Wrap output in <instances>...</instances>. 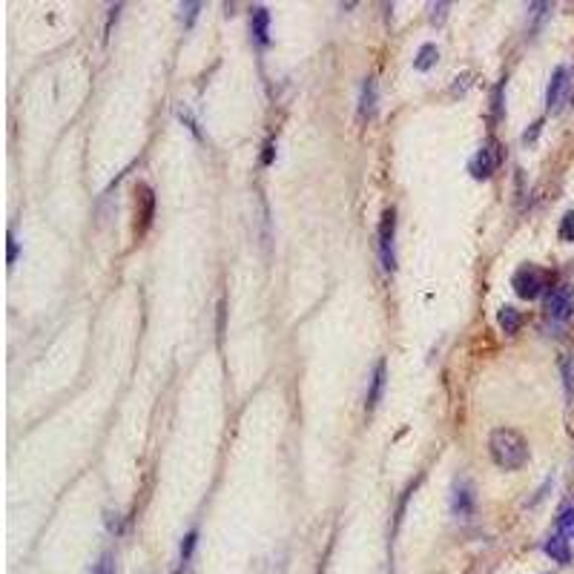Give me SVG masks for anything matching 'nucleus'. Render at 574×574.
Returning a JSON list of instances; mask_svg holds the SVG:
<instances>
[{
	"label": "nucleus",
	"mask_w": 574,
	"mask_h": 574,
	"mask_svg": "<svg viewBox=\"0 0 574 574\" xmlns=\"http://www.w3.org/2000/svg\"><path fill=\"white\" fill-rule=\"evenodd\" d=\"M176 574H181V572H176Z\"/></svg>",
	"instance_id": "24"
},
{
	"label": "nucleus",
	"mask_w": 574,
	"mask_h": 574,
	"mask_svg": "<svg viewBox=\"0 0 574 574\" xmlns=\"http://www.w3.org/2000/svg\"><path fill=\"white\" fill-rule=\"evenodd\" d=\"M546 310L554 322H569L574 316V287L572 285H557L546 299Z\"/></svg>",
	"instance_id": "5"
},
{
	"label": "nucleus",
	"mask_w": 574,
	"mask_h": 574,
	"mask_svg": "<svg viewBox=\"0 0 574 574\" xmlns=\"http://www.w3.org/2000/svg\"><path fill=\"white\" fill-rule=\"evenodd\" d=\"M557 534L563 537H574V506H566L560 514H557Z\"/></svg>",
	"instance_id": "14"
},
{
	"label": "nucleus",
	"mask_w": 574,
	"mask_h": 574,
	"mask_svg": "<svg viewBox=\"0 0 574 574\" xmlns=\"http://www.w3.org/2000/svg\"><path fill=\"white\" fill-rule=\"evenodd\" d=\"M273 158H276V141H267L265 155H262V164H265V167H270V164H273Z\"/></svg>",
	"instance_id": "22"
},
{
	"label": "nucleus",
	"mask_w": 574,
	"mask_h": 574,
	"mask_svg": "<svg viewBox=\"0 0 574 574\" xmlns=\"http://www.w3.org/2000/svg\"><path fill=\"white\" fill-rule=\"evenodd\" d=\"M376 110V78H365V84H362V95H359V118L362 121H368V118H374Z\"/></svg>",
	"instance_id": "9"
},
{
	"label": "nucleus",
	"mask_w": 574,
	"mask_h": 574,
	"mask_svg": "<svg viewBox=\"0 0 574 574\" xmlns=\"http://www.w3.org/2000/svg\"><path fill=\"white\" fill-rule=\"evenodd\" d=\"M196 543H199V531H187L184 540H181V563H190V557L196 552Z\"/></svg>",
	"instance_id": "15"
},
{
	"label": "nucleus",
	"mask_w": 574,
	"mask_h": 574,
	"mask_svg": "<svg viewBox=\"0 0 574 574\" xmlns=\"http://www.w3.org/2000/svg\"><path fill=\"white\" fill-rule=\"evenodd\" d=\"M394 242H397V210L388 207L379 221V256H382V267L391 273L397 267V256H394Z\"/></svg>",
	"instance_id": "4"
},
{
	"label": "nucleus",
	"mask_w": 574,
	"mask_h": 574,
	"mask_svg": "<svg viewBox=\"0 0 574 574\" xmlns=\"http://www.w3.org/2000/svg\"><path fill=\"white\" fill-rule=\"evenodd\" d=\"M503 89H506V84H497L494 92H491V115H494V121L503 115Z\"/></svg>",
	"instance_id": "18"
},
{
	"label": "nucleus",
	"mask_w": 574,
	"mask_h": 574,
	"mask_svg": "<svg viewBox=\"0 0 574 574\" xmlns=\"http://www.w3.org/2000/svg\"><path fill=\"white\" fill-rule=\"evenodd\" d=\"M385 382H388V365H385V359H379L374 374H371V388H368V402H365L368 411H376V405L382 399V391H385Z\"/></svg>",
	"instance_id": "7"
},
{
	"label": "nucleus",
	"mask_w": 574,
	"mask_h": 574,
	"mask_svg": "<svg viewBox=\"0 0 574 574\" xmlns=\"http://www.w3.org/2000/svg\"><path fill=\"white\" fill-rule=\"evenodd\" d=\"M497 322H500L503 333L514 336V333L520 331V325H523V316H520V310L517 308L506 305V308H500V313H497Z\"/></svg>",
	"instance_id": "13"
},
{
	"label": "nucleus",
	"mask_w": 574,
	"mask_h": 574,
	"mask_svg": "<svg viewBox=\"0 0 574 574\" xmlns=\"http://www.w3.org/2000/svg\"><path fill=\"white\" fill-rule=\"evenodd\" d=\"M566 89H569V69L557 67L552 72L549 89H546V104H549V110H560V104H563V98H566Z\"/></svg>",
	"instance_id": "6"
},
{
	"label": "nucleus",
	"mask_w": 574,
	"mask_h": 574,
	"mask_svg": "<svg viewBox=\"0 0 574 574\" xmlns=\"http://www.w3.org/2000/svg\"><path fill=\"white\" fill-rule=\"evenodd\" d=\"M557 236H560V242H566V244L574 242V210H569V213L563 216Z\"/></svg>",
	"instance_id": "16"
},
{
	"label": "nucleus",
	"mask_w": 574,
	"mask_h": 574,
	"mask_svg": "<svg viewBox=\"0 0 574 574\" xmlns=\"http://www.w3.org/2000/svg\"><path fill=\"white\" fill-rule=\"evenodd\" d=\"M18 262V242H15V236L9 233V265H15Z\"/></svg>",
	"instance_id": "23"
},
{
	"label": "nucleus",
	"mask_w": 574,
	"mask_h": 574,
	"mask_svg": "<svg viewBox=\"0 0 574 574\" xmlns=\"http://www.w3.org/2000/svg\"><path fill=\"white\" fill-rule=\"evenodd\" d=\"M488 451L491 460L500 465L503 471H520L523 465L529 463V442L520 431L514 428H497L488 437Z\"/></svg>",
	"instance_id": "1"
},
{
	"label": "nucleus",
	"mask_w": 574,
	"mask_h": 574,
	"mask_svg": "<svg viewBox=\"0 0 574 574\" xmlns=\"http://www.w3.org/2000/svg\"><path fill=\"white\" fill-rule=\"evenodd\" d=\"M199 9H201V3H184V6H181V12H184V18H187V26H193V23H196V18H199Z\"/></svg>",
	"instance_id": "19"
},
{
	"label": "nucleus",
	"mask_w": 574,
	"mask_h": 574,
	"mask_svg": "<svg viewBox=\"0 0 574 574\" xmlns=\"http://www.w3.org/2000/svg\"><path fill=\"white\" fill-rule=\"evenodd\" d=\"M445 12H448V3H434V6H431V23L445 21Z\"/></svg>",
	"instance_id": "20"
},
{
	"label": "nucleus",
	"mask_w": 574,
	"mask_h": 574,
	"mask_svg": "<svg viewBox=\"0 0 574 574\" xmlns=\"http://www.w3.org/2000/svg\"><path fill=\"white\" fill-rule=\"evenodd\" d=\"M546 554L552 557L554 563L569 566V563H572V546H569V537H563V534H557V531H554L552 537L546 540Z\"/></svg>",
	"instance_id": "8"
},
{
	"label": "nucleus",
	"mask_w": 574,
	"mask_h": 574,
	"mask_svg": "<svg viewBox=\"0 0 574 574\" xmlns=\"http://www.w3.org/2000/svg\"><path fill=\"white\" fill-rule=\"evenodd\" d=\"M250 26H253L256 41H259L262 46H267V41H270V12H267L265 6H256V9H253V15H250Z\"/></svg>",
	"instance_id": "10"
},
{
	"label": "nucleus",
	"mask_w": 574,
	"mask_h": 574,
	"mask_svg": "<svg viewBox=\"0 0 574 574\" xmlns=\"http://www.w3.org/2000/svg\"><path fill=\"white\" fill-rule=\"evenodd\" d=\"M500 164H503V147H500L497 138H488L486 144L477 150V155L471 158L468 173L477 178V181H486V178L494 176V170H497Z\"/></svg>",
	"instance_id": "3"
},
{
	"label": "nucleus",
	"mask_w": 574,
	"mask_h": 574,
	"mask_svg": "<svg viewBox=\"0 0 574 574\" xmlns=\"http://www.w3.org/2000/svg\"><path fill=\"white\" fill-rule=\"evenodd\" d=\"M454 514L457 517H471L474 514V494H471V488L465 486H457V491H454Z\"/></svg>",
	"instance_id": "11"
},
{
	"label": "nucleus",
	"mask_w": 574,
	"mask_h": 574,
	"mask_svg": "<svg viewBox=\"0 0 574 574\" xmlns=\"http://www.w3.org/2000/svg\"><path fill=\"white\" fill-rule=\"evenodd\" d=\"M89 574H115V557H112L110 552L101 554V557H98V563L92 566V572Z\"/></svg>",
	"instance_id": "17"
},
{
	"label": "nucleus",
	"mask_w": 574,
	"mask_h": 574,
	"mask_svg": "<svg viewBox=\"0 0 574 574\" xmlns=\"http://www.w3.org/2000/svg\"><path fill=\"white\" fill-rule=\"evenodd\" d=\"M437 61H440V49L434 44H422L417 58H414V69L417 72H428V69L437 67Z\"/></svg>",
	"instance_id": "12"
},
{
	"label": "nucleus",
	"mask_w": 574,
	"mask_h": 574,
	"mask_svg": "<svg viewBox=\"0 0 574 574\" xmlns=\"http://www.w3.org/2000/svg\"><path fill=\"white\" fill-rule=\"evenodd\" d=\"M549 282H552V273H549V270H540V267L526 265L514 273L511 287H514V293H517L520 299L534 302L537 296H543V290L549 287Z\"/></svg>",
	"instance_id": "2"
},
{
	"label": "nucleus",
	"mask_w": 574,
	"mask_h": 574,
	"mask_svg": "<svg viewBox=\"0 0 574 574\" xmlns=\"http://www.w3.org/2000/svg\"><path fill=\"white\" fill-rule=\"evenodd\" d=\"M540 127H543V121H534V124H531V130L523 133V144H534V141H537V135H540Z\"/></svg>",
	"instance_id": "21"
}]
</instances>
